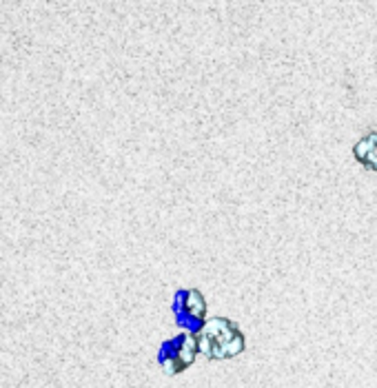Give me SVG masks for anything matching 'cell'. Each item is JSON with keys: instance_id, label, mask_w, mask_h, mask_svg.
Returning <instances> with one entry per match:
<instances>
[{"instance_id": "6da1fadb", "label": "cell", "mask_w": 377, "mask_h": 388, "mask_svg": "<svg viewBox=\"0 0 377 388\" xmlns=\"http://www.w3.org/2000/svg\"><path fill=\"white\" fill-rule=\"evenodd\" d=\"M198 346L209 360H228L244 351V335L231 319L213 317L198 330Z\"/></svg>"}, {"instance_id": "7a4b0ae2", "label": "cell", "mask_w": 377, "mask_h": 388, "mask_svg": "<svg viewBox=\"0 0 377 388\" xmlns=\"http://www.w3.org/2000/svg\"><path fill=\"white\" fill-rule=\"evenodd\" d=\"M198 337H193V333H180L176 337L167 339L158 351V364L162 366L169 375H178L182 371H187L198 355Z\"/></svg>"}, {"instance_id": "3957f363", "label": "cell", "mask_w": 377, "mask_h": 388, "mask_svg": "<svg viewBox=\"0 0 377 388\" xmlns=\"http://www.w3.org/2000/svg\"><path fill=\"white\" fill-rule=\"evenodd\" d=\"M171 311H174L176 324L189 333H198L207 322V302L198 289H180L174 295Z\"/></svg>"}, {"instance_id": "277c9868", "label": "cell", "mask_w": 377, "mask_h": 388, "mask_svg": "<svg viewBox=\"0 0 377 388\" xmlns=\"http://www.w3.org/2000/svg\"><path fill=\"white\" fill-rule=\"evenodd\" d=\"M353 155L358 158V162L362 167L377 171V131L369 133L367 138H362L355 144V149H353Z\"/></svg>"}]
</instances>
